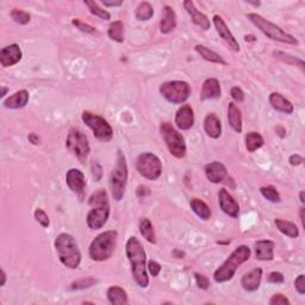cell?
<instances>
[{
    "label": "cell",
    "mask_w": 305,
    "mask_h": 305,
    "mask_svg": "<svg viewBox=\"0 0 305 305\" xmlns=\"http://www.w3.org/2000/svg\"><path fill=\"white\" fill-rule=\"evenodd\" d=\"M126 253L131 265V274L133 279L138 286L145 289L149 285V278L147 272V255L143 246L137 237L130 236L126 245Z\"/></svg>",
    "instance_id": "1"
},
{
    "label": "cell",
    "mask_w": 305,
    "mask_h": 305,
    "mask_svg": "<svg viewBox=\"0 0 305 305\" xmlns=\"http://www.w3.org/2000/svg\"><path fill=\"white\" fill-rule=\"evenodd\" d=\"M251 258V248L241 245L229 255V258L215 271L214 279L216 283H227L234 278L235 273L242 263L248 261Z\"/></svg>",
    "instance_id": "2"
},
{
    "label": "cell",
    "mask_w": 305,
    "mask_h": 305,
    "mask_svg": "<svg viewBox=\"0 0 305 305\" xmlns=\"http://www.w3.org/2000/svg\"><path fill=\"white\" fill-rule=\"evenodd\" d=\"M54 245L62 265L71 269L78 268L81 262V253L75 238L67 233H62L56 237Z\"/></svg>",
    "instance_id": "3"
},
{
    "label": "cell",
    "mask_w": 305,
    "mask_h": 305,
    "mask_svg": "<svg viewBox=\"0 0 305 305\" xmlns=\"http://www.w3.org/2000/svg\"><path fill=\"white\" fill-rule=\"evenodd\" d=\"M117 231L109 230L98 235L89 245V258L93 261H106L112 256L117 246Z\"/></svg>",
    "instance_id": "4"
},
{
    "label": "cell",
    "mask_w": 305,
    "mask_h": 305,
    "mask_svg": "<svg viewBox=\"0 0 305 305\" xmlns=\"http://www.w3.org/2000/svg\"><path fill=\"white\" fill-rule=\"evenodd\" d=\"M247 18L249 19V22L254 24L265 36L271 38L273 41L286 44H292V46H297V44L299 43L296 37L287 34L282 27H279L278 25H276V24L269 22V20L263 18L262 16L258 15V13H248Z\"/></svg>",
    "instance_id": "5"
},
{
    "label": "cell",
    "mask_w": 305,
    "mask_h": 305,
    "mask_svg": "<svg viewBox=\"0 0 305 305\" xmlns=\"http://www.w3.org/2000/svg\"><path fill=\"white\" fill-rule=\"evenodd\" d=\"M127 181H128L127 159L124 157L123 152L118 150L116 166H114V168L112 169V172H111V175H110L111 192H112V197L116 202H120V200L123 199L127 189Z\"/></svg>",
    "instance_id": "6"
},
{
    "label": "cell",
    "mask_w": 305,
    "mask_h": 305,
    "mask_svg": "<svg viewBox=\"0 0 305 305\" xmlns=\"http://www.w3.org/2000/svg\"><path fill=\"white\" fill-rule=\"evenodd\" d=\"M160 133L164 137V141L166 145H167L171 155L176 159H182L186 155V143L185 138L182 137V135L179 133L178 130H175L172 127L171 123L164 122L160 126Z\"/></svg>",
    "instance_id": "7"
},
{
    "label": "cell",
    "mask_w": 305,
    "mask_h": 305,
    "mask_svg": "<svg viewBox=\"0 0 305 305\" xmlns=\"http://www.w3.org/2000/svg\"><path fill=\"white\" fill-rule=\"evenodd\" d=\"M81 118L89 129L93 131L96 138L102 142H110L113 137V129L105 118L99 114L92 113L89 111H84Z\"/></svg>",
    "instance_id": "8"
},
{
    "label": "cell",
    "mask_w": 305,
    "mask_h": 305,
    "mask_svg": "<svg viewBox=\"0 0 305 305\" xmlns=\"http://www.w3.org/2000/svg\"><path fill=\"white\" fill-rule=\"evenodd\" d=\"M66 147L81 164H85L89 155V150H91L87 137L81 130L75 129V128H72L69 130L67 140H66Z\"/></svg>",
    "instance_id": "9"
},
{
    "label": "cell",
    "mask_w": 305,
    "mask_h": 305,
    "mask_svg": "<svg viewBox=\"0 0 305 305\" xmlns=\"http://www.w3.org/2000/svg\"><path fill=\"white\" fill-rule=\"evenodd\" d=\"M160 93L167 102L172 104L185 103L191 95L189 82L181 80L166 81L160 86Z\"/></svg>",
    "instance_id": "10"
},
{
    "label": "cell",
    "mask_w": 305,
    "mask_h": 305,
    "mask_svg": "<svg viewBox=\"0 0 305 305\" xmlns=\"http://www.w3.org/2000/svg\"><path fill=\"white\" fill-rule=\"evenodd\" d=\"M137 172L148 180H158L162 173L161 160L152 152H142L136 160Z\"/></svg>",
    "instance_id": "11"
},
{
    "label": "cell",
    "mask_w": 305,
    "mask_h": 305,
    "mask_svg": "<svg viewBox=\"0 0 305 305\" xmlns=\"http://www.w3.org/2000/svg\"><path fill=\"white\" fill-rule=\"evenodd\" d=\"M110 217V205L103 206H95L89 210L86 217L87 225L92 230H99L104 225L106 224L107 220Z\"/></svg>",
    "instance_id": "12"
},
{
    "label": "cell",
    "mask_w": 305,
    "mask_h": 305,
    "mask_svg": "<svg viewBox=\"0 0 305 305\" xmlns=\"http://www.w3.org/2000/svg\"><path fill=\"white\" fill-rule=\"evenodd\" d=\"M66 184H67L69 189L73 191V193H75L76 196H79L80 198L84 197L85 187H86V179L84 173L80 169L71 168L66 174Z\"/></svg>",
    "instance_id": "13"
},
{
    "label": "cell",
    "mask_w": 305,
    "mask_h": 305,
    "mask_svg": "<svg viewBox=\"0 0 305 305\" xmlns=\"http://www.w3.org/2000/svg\"><path fill=\"white\" fill-rule=\"evenodd\" d=\"M218 203L222 211L228 216L237 218L240 215V205L235 198L225 189H221L218 192Z\"/></svg>",
    "instance_id": "14"
},
{
    "label": "cell",
    "mask_w": 305,
    "mask_h": 305,
    "mask_svg": "<svg viewBox=\"0 0 305 305\" xmlns=\"http://www.w3.org/2000/svg\"><path fill=\"white\" fill-rule=\"evenodd\" d=\"M214 25L216 27L218 35L221 38H223V41L228 44L229 48L234 51H240V44L236 41V38L234 37V35L231 34V31L229 30V27L225 24L224 19L221 16L215 15L214 16Z\"/></svg>",
    "instance_id": "15"
},
{
    "label": "cell",
    "mask_w": 305,
    "mask_h": 305,
    "mask_svg": "<svg viewBox=\"0 0 305 305\" xmlns=\"http://www.w3.org/2000/svg\"><path fill=\"white\" fill-rule=\"evenodd\" d=\"M23 57V53L22 49L18 44H10V46H6L0 51V64L4 68L11 67V66H15L18 64V62L22 60Z\"/></svg>",
    "instance_id": "16"
},
{
    "label": "cell",
    "mask_w": 305,
    "mask_h": 305,
    "mask_svg": "<svg viewBox=\"0 0 305 305\" xmlns=\"http://www.w3.org/2000/svg\"><path fill=\"white\" fill-rule=\"evenodd\" d=\"M175 124L180 130H190L195 124V112L190 105H182L176 111Z\"/></svg>",
    "instance_id": "17"
},
{
    "label": "cell",
    "mask_w": 305,
    "mask_h": 305,
    "mask_svg": "<svg viewBox=\"0 0 305 305\" xmlns=\"http://www.w3.org/2000/svg\"><path fill=\"white\" fill-rule=\"evenodd\" d=\"M204 172H205L207 180L212 184L222 182L228 175L227 167L218 161H214V162H210V164H207L205 166V168H204Z\"/></svg>",
    "instance_id": "18"
},
{
    "label": "cell",
    "mask_w": 305,
    "mask_h": 305,
    "mask_svg": "<svg viewBox=\"0 0 305 305\" xmlns=\"http://www.w3.org/2000/svg\"><path fill=\"white\" fill-rule=\"evenodd\" d=\"M184 8L187 11V13L191 16V18H192V22L196 24L197 26H199L200 29L206 31L210 29L211 23L207 17L202 13L200 11H198L196 8L195 3L191 2V0H186V2H184Z\"/></svg>",
    "instance_id": "19"
},
{
    "label": "cell",
    "mask_w": 305,
    "mask_h": 305,
    "mask_svg": "<svg viewBox=\"0 0 305 305\" xmlns=\"http://www.w3.org/2000/svg\"><path fill=\"white\" fill-rule=\"evenodd\" d=\"M262 279V269L261 268H254L251 272L246 273L241 279V286L243 287V290L248 291V292H254L260 287V283Z\"/></svg>",
    "instance_id": "20"
},
{
    "label": "cell",
    "mask_w": 305,
    "mask_h": 305,
    "mask_svg": "<svg viewBox=\"0 0 305 305\" xmlns=\"http://www.w3.org/2000/svg\"><path fill=\"white\" fill-rule=\"evenodd\" d=\"M176 27V15L174 10L171 6H164L161 12V20H160V31L161 34L167 35L172 33Z\"/></svg>",
    "instance_id": "21"
},
{
    "label": "cell",
    "mask_w": 305,
    "mask_h": 305,
    "mask_svg": "<svg viewBox=\"0 0 305 305\" xmlns=\"http://www.w3.org/2000/svg\"><path fill=\"white\" fill-rule=\"evenodd\" d=\"M255 256L260 261H271L274 258V242L260 240L255 243Z\"/></svg>",
    "instance_id": "22"
},
{
    "label": "cell",
    "mask_w": 305,
    "mask_h": 305,
    "mask_svg": "<svg viewBox=\"0 0 305 305\" xmlns=\"http://www.w3.org/2000/svg\"><path fill=\"white\" fill-rule=\"evenodd\" d=\"M221 84L216 78H209L204 81L202 92H200V99H216L221 97Z\"/></svg>",
    "instance_id": "23"
},
{
    "label": "cell",
    "mask_w": 305,
    "mask_h": 305,
    "mask_svg": "<svg viewBox=\"0 0 305 305\" xmlns=\"http://www.w3.org/2000/svg\"><path fill=\"white\" fill-rule=\"evenodd\" d=\"M27 102H29V92L26 89H19L16 93H13L12 96H10L8 99L4 100L3 105H4L6 109H23L24 106L26 105Z\"/></svg>",
    "instance_id": "24"
},
{
    "label": "cell",
    "mask_w": 305,
    "mask_h": 305,
    "mask_svg": "<svg viewBox=\"0 0 305 305\" xmlns=\"http://www.w3.org/2000/svg\"><path fill=\"white\" fill-rule=\"evenodd\" d=\"M269 103H271L273 109L279 111V112L291 114L294 110L292 103L278 92H273L269 95Z\"/></svg>",
    "instance_id": "25"
},
{
    "label": "cell",
    "mask_w": 305,
    "mask_h": 305,
    "mask_svg": "<svg viewBox=\"0 0 305 305\" xmlns=\"http://www.w3.org/2000/svg\"><path fill=\"white\" fill-rule=\"evenodd\" d=\"M204 130L211 138H218L222 134V123L217 114L209 113L204 119Z\"/></svg>",
    "instance_id": "26"
},
{
    "label": "cell",
    "mask_w": 305,
    "mask_h": 305,
    "mask_svg": "<svg viewBox=\"0 0 305 305\" xmlns=\"http://www.w3.org/2000/svg\"><path fill=\"white\" fill-rule=\"evenodd\" d=\"M228 122L236 133H242V113L235 103H229L228 105Z\"/></svg>",
    "instance_id": "27"
},
{
    "label": "cell",
    "mask_w": 305,
    "mask_h": 305,
    "mask_svg": "<svg viewBox=\"0 0 305 305\" xmlns=\"http://www.w3.org/2000/svg\"><path fill=\"white\" fill-rule=\"evenodd\" d=\"M107 299L112 305H123L128 304V294L126 290L119 286H110L106 292Z\"/></svg>",
    "instance_id": "28"
},
{
    "label": "cell",
    "mask_w": 305,
    "mask_h": 305,
    "mask_svg": "<svg viewBox=\"0 0 305 305\" xmlns=\"http://www.w3.org/2000/svg\"><path fill=\"white\" fill-rule=\"evenodd\" d=\"M274 224L280 233L286 235V236L291 238H297L299 236V229L292 222L282 220V218H276Z\"/></svg>",
    "instance_id": "29"
},
{
    "label": "cell",
    "mask_w": 305,
    "mask_h": 305,
    "mask_svg": "<svg viewBox=\"0 0 305 305\" xmlns=\"http://www.w3.org/2000/svg\"><path fill=\"white\" fill-rule=\"evenodd\" d=\"M195 49H196L197 53H198L200 56L204 58V60L212 62V64H217V65H223V66L227 65V61H225L220 54L215 53L214 50L209 49V48L205 47V46H202V44H197V46L195 47Z\"/></svg>",
    "instance_id": "30"
},
{
    "label": "cell",
    "mask_w": 305,
    "mask_h": 305,
    "mask_svg": "<svg viewBox=\"0 0 305 305\" xmlns=\"http://www.w3.org/2000/svg\"><path fill=\"white\" fill-rule=\"evenodd\" d=\"M190 206L191 209L193 210V212H195L199 218H202L203 221L210 220L211 210L210 207L207 206V204L205 202H203L202 199H198V198L191 199Z\"/></svg>",
    "instance_id": "31"
},
{
    "label": "cell",
    "mask_w": 305,
    "mask_h": 305,
    "mask_svg": "<svg viewBox=\"0 0 305 305\" xmlns=\"http://www.w3.org/2000/svg\"><path fill=\"white\" fill-rule=\"evenodd\" d=\"M246 148L249 152H254L255 150H258L265 143V140L263 137L256 131H252V133H248L246 135Z\"/></svg>",
    "instance_id": "32"
},
{
    "label": "cell",
    "mask_w": 305,
    "mask_h": 305,
    "mask_svg": "<svg viewBox=\"0 0 305 305\" xmlns=\"http://www.w3.org/2000/svg\"><path fill=\"white\" fill-rule=\"evenodd\" d=\"M107 35L114 42L122 43L124 41V24L122 20H116L110 24Z\"/></svg>",
    "instance_id": "33"
},
{
    "label": "cell",
    "mask_w": 305,
    "mask_h": 305,
    "mask_svg": "<svg viewBox=\"0 0 305 305\" xmlns=\"http://www.w3.org/2000/svg\"><path fill=\"white\" fill-rule=\"evenodd\" d=\"M140 233L149 243H157V236H155L154 228L151 222L148 218H142L140 221Z\"/></svg>",
    "instance_id": "34"
},
{
    "label": "cell",
    "mask_w": 305,
    "mask_h": 305,
    "mask_svg": "<svg viewBox=\"0 0 305 305\" xmlns=\"http://www.w3.org/2000/svg\"><path fill=\"white\" fill-rule=\"evenodd\" d=\"M135 16L141 22H145V20H149L154 16V9H152V6L148 2H142L138 4Z\"/></svg>",
    "instance_id": "35"
},
{
    "label": "cell",
    "mask_w": 305,
    "mask_h": 305,
    "mask_svg": "<svg viewBox=\"0 0 305 305\" xmlns=\"http://www.w3.org/2000/svg\"><path fill=\"white\" fill-rule=\"evenodd\" d=\"M88 204L92 207L109 205V198H107L106 191L100 189L98 191H96L95 193H92L91 197L88 198Z\"/></svg>",
    "instance_id": "36"
},
{
    "label": "cell",
    "mask_w": 305,
    "mask_h": 305,
    "mask_svg": "<svg viewBox=\"0 0 305 305\" xmlns=\"http://www.w3.org/2000/svg\"><path fill=\"white\" fill-rule=\"evenodd\" d=\"M273 54H274V56L278 58V60L285 62L287 65L296 66V67H299L301 71H304V61L301 60V58L292 56V55L284 53V51H274Z\"/></svg>",
    "instance_id": "37"
},
{
    "label": "cell",
    "mask_w": 305,
    "mask_h": 305,
    "mask_svg": "<svg viewBox=\"0 0 305 305\" xmlns=\"http://www.w3.org/2000/svg\"><path fill=\"white\" fill-rule=\"evenodd\" d=\"M84 3H85V5L89 9V11H91L92 15H95L96 17H99V18L103 19V20H110L111 19L110 12H107L106 10L100 8V6L97 4L96 2H89V0H85Z\"/></svg>",
    "instance_id": "38"
},
{
    "label": "cell",
    "mask_w": 305,
    "mask_h": 305,
    "mask_svg": "<svg viewBox=\"0 0 305 305\" xmlns=\"http://www.w3.org/2000/svg\"><path fill=\"white\" fill-rule=\"evenodd\" d=\"M260 193L263 196V198L272 203H280L282 202V197H280L279 192L277 191L276 187L273 186H262L260 187Z\"/></svg>",
    "instance_id": "39"
},
{
    "label": "cell",
    "mask_w": 305,
    "mask_h": 305,
    "mask_svg": "<svg viewBox=\"0 0 305 305\" xmlns=\"http://www.w3.org/2000/svg\"><path fill=\"white\" fill-rule=\"evenodd\" d=\"M10 16H11V18L15 20L16 23L20 24V25H25V24L29 23L31 19V16L29 13L18 9H13L11 13H10Z\"/></svg>",
    "instance_id": "40"
},
{
    "label": "cell",
    "mask_w": 305,
    "mask_h": 305,
    "mask_svg": "<svg viewBox=\"0 0 305 305\" xmlns=\"http://www.w3.org/2000/svg\"><path fill=\"white\" fill-rule=\"evenodd\" d=\"M97 284V279L93 278V277H87V278H82L76 280V282L72 283L71 289L72 290H84V289H88Z\"/></svg>",
    "instance_id": "41"
},
{
    "label": "cell",
    "mask_w": 305,
    "mask_h": 305,
    "mask_svg": "<svg viewBox=\"0 0 305 305\" xmlns=\"http://www.w3.org/2000/svg\"><path fill=\"white\" fill-rule=\"evenodd\" d=\"M34 216H35V220L42 225L43 228L49 227L50 221H49V217H48V215L46 214V211L42 209H36L34 212Z\"/></svg>",
    "instance_id": "42"
},
{
    "label": "cell",
    "mask_w": 305,
    "mask_h": 305,
    "mask_svg": "<svg viewBox=\"0 0 305 305\" xmlns=\"http://www.w3.org/2000/svg\"><path fill=\"white\" fill-rule=\"evenodd\" d=\"M72 24L74 26H76V29H79L82 33H87V34H95L96 29L92 25H88V24H86L84 22H81L80 19H76L74 18L72 20Z\"/></svg>",
    "instance_id": "43"
},
{
    "label": "cell",
    "mask_w": 305,
    "mask_h": 305,
    "mask_svg": "<svg viewBox=\"0 0 305 305\" xmlns=\"http://www.w3.org/2000/svg\"><path fill=\"white\" fill-rule=\"evenodd\" d=\"M195 279H196V284L199 289L202 290H207L210 286V282L209 279L206 278L205 276L200 274V273H195Z\"/></svg>",
    "instance_id": "44"
},
{
    "label": "cell",
    "mask_w": 305,
    "mask_h": 305,
    "mask_svg": "<svg viewBox=\"0 0 305 305\" xmlns=\"http://www.w3.org/2000/svg\"><path fill=\"white\" fill-rule=\"evenodd\" d=\"M271 305H290V300L282 293H277L269 299Z\"/></svg>",
    "instance_id": "45"
},
{
    "label": "cell",
    "mask_w": 305,
    "mask_h": 305,
    "mask_svg": "<svg viewBox=\"0 0 305 305\" xmlns=\"http://www.w3.org/2000/svg\"><path fill=\"white\" fill-rule=\"evenodd\" d=\"M91 171H92L93 178L96 179V181H99L103 176V168H102V166L99 165L98 161H92Z\"/></svg>",
    "instance_id": "46"
},
{
    "label": "cell",
    "mask_w": 305,
    "mask_h": 305,
    "mask_svg": "<svg viewBox=\"0 0 305 305\" xmlns=\"http://www.w3.org/2000/svg\"><path fill=\"white\" fill-rule=\"evenodd\" d=\"M147 268H148L149 273H150L152 277H158L161 272V265L159 262L154 261V260H150V261H148Z\"/></svg>",
    "instance_id": "47"
},
{
    "label": "cell",
    "mask_w": 305,
    "mask_h": 305,
    "mask_svg": "<svg viewBox=\"0 0 305 305\" xmlns=\"http://www.w3.org/2000/svg\"><path fill=\"white\" fill-rule=\"evenodd\" d=\"M230 96L236 103H242L245 100V93L240 87H237V86H234V87L230 89Z\"/></svg>",
    "instance_id": "48"
},
{
    "label": "cell",
    "mask_w": 305,
    "mask_h": 305,
    "mask_svg": "<svg viewBox=\"0 0 305 305\" xmlns=\"http://www.w3.org/2000/svg\"><path fill=\"white\" fill-rule=\"evenodd\" d=\"M284 280H285L284 274L280 272H272L267 277V282L271 284H283Z\"/></svg>",
    "instance_id": "49"
},
{
    "label": "cell",
    "mask_w": 305,
    "mask_h": 305,
    "mask_svg": "<svg viewBox=\"0 0 305 305\" xmlns=\"http://www.w3.org/2000/svg\"><path fill=\"white\" fill-rule=\"evenodd\" d=\"M294 287H296L297 292L303 296V294L305 293V276L304 274H300L296 280H294Z\"/></svg>",
    "instance_id": "50"
},
{
    "label": "cell",
    "mask_w": 305,
    "mask_h": 305,
    "mask_svg": "<svg viewBox=\"0 0 305 305\" xmlns=\"http://www.w3.org/2000/svg\"><path fill=\"white\" fill-rule=\"evenodd\" d=\"M289 162L292 166H299L304 162V158L300 157L299 154H293V155H291V157H290Z\"/></svg>",
    "instance_id": "51"
},
{
    "label": "cell",
    "mask_w": 305,
    "mask_h": 305,
    "mask_svg": "<svg viewBox=\"0 0 305 305\" xmlns=\"http://www.w3.org/2000/svg\"><path fill=\"white\" fill-rule=\"evenodd\" d=\"M136 193H137V196L140 197V198H143V197L148 196L149 193H150V190H149L147 186H140V187H138V189H137Z\"/></svg>",
    "instance_id": "52"
},
{
    "label": "cell",
    "mask_w": 305,
    "mask_h": 305,
    "mask_svg": "<svg viewBox=\"0 0 305 305\" xmlns=\"http://www.w3.org/2000/svg\"><path fill=\"white\" fill-rule=\"evenodd\" d=\"M27 138H29V141H30L31 143H33V144H35V145L40 144V142H41V138L38 137L37 135L35 134V133H31V134H29V136H27Z\"/></svg>",
    "instance_id": "53"
},
{
    "label": "cell",
    "mask_w": 305,
    "mask_h": 305,
    "mask_svg": "<svg viewBox=\"0 0 305 305\" xmlns=\"http://www.w3.org/2000/svg\"><path fill=\"white\" fill-rule=\"evenodd\" d=\"M106 8H116V6H122L123 2H103Z\"/></svg>",
    "instance_id": "54"
},
{
    "label": "cell",
    "mask_w": 305,
    "mask_h": 305,
    "mask_svg": "<svg viewBox=\"0 0 305 305\" xmlns=\"http://www.w3.org/2000/svg\"><path fill=\"white\" fill-rule=\"evenodd\" d=\"M6 273H5V271L4 269H2V283H0V286H5V284H6Z\"/></svg>",
    "instance_id": "55"
},
{
    "label": "cell",
    "mask_w": 305,
    "mask_h": 305,
    "mask_svg": "<svg viewBox=\"0 0 305 305\" xmlns=\"http://www.w3.org/2000/svg\"><path fill=\"white\" fill-rule=\"evenodd\" d=\"M304 211H305L304 207H300V222L303 227H304Z\"/></svg>",
    "instance_id": "56"
},
{
    "label": "cell",
    "mask_w": 305,
    "mask_h": 305,
    "mask_svg": "<svg viewBox=\"0 0 305 305\" xmlns=\"http://www.w3.org/2000/svg\"><path fill=\"white\" fill-rule=\"evenodd\" d=\"M299 199H300V203L304 204L305 203V199H304V191H300L299 193Z\"/></svg>",
    "instance_id": "57"
},
{
    "label": "cell",
    "mask_w": 305,
    "mask_h": 305,
    "mask_svg": "<svg viewBox=\"0 0 305 305\" xmlns=\"http://www.w3.org/2000/svg\"><path fill=\"white\" fill-rule=\"evenodd\" d=\"M6 93H8V88L3 87V92H2V96H0V97H2V98H4V97L6 96Z\"/></svg>",
    "instance_id": "58"
},
{
    "label": "cell",
    "mask_w": 305,
    "mask_h": 305,
    "mask_svg": "<svg viewBox=\"0 0 305 305\" xmlns=\"http://www.w3.org/2000/svg\"><path fill=\"white\" fill-rule=\"evenodd\" d=\"M245 40L247 41V42H248V41H255L254 36H245Z\"/></svg>",
    "instance_id": "59"
},
{
    "label": "cell",
    "mask_w": 305,
    "mask_h": 305,
    "mask_svg": "<svg viewBox=\"0 0 305 305\" xmlns=\"http://www.w3.org/2000/svg\"><path fill=\"white\" fill-rule=\"evenodd\" d=\"M248 4H251V5H253V6H256V8H259L260 6V3L258 2V3H253V2H247Z\"/></svg>",
    "instance_id": "60"
}]
</instances>
